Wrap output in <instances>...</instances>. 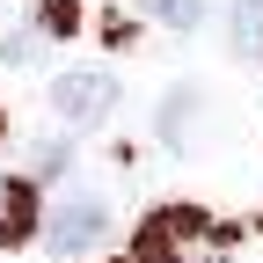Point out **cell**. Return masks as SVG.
I'll return each mask as SVG.
<instances>
[{
	"label": "cell",
	"instance_id": "6da1fadb",
	"mask_svg": "<svg viewBox=\"0 0 263 263\" xmlns=\"http://www.w3.org/2000/svg\"><path fill=\"white\" fill-rule=\"evenodd\" d=\"M132 256L139 263H234V227H219L197 205H161L139 219Z\"/></svg>",
	"mask_w": 263,
	"mask_h": 263
},
{
	"label": "cell",
	"instance_id": "7a4b0ae2",
	"mask_svg": "<svg viewBox=\"0 0 263 263\" xmlns=\"http://www.w3.org/2000/svg\"><path fill=\"white\" fill-rule=\"evenodd\" d=\"M37 234H44V249H51V256H88L95 241L110 234V205H103L95 190L51 197V212H44V227H37Z\"/></svg>",
	"mask_w": 263,
	"mask_h": 263
},
{
	"label": "cell",
	"instance_id": "3957f363",
	"mask_svg": "<svg viewBox=\"0 0 263 263\" xmlns=\"http://www.w3.org/2000/svg\"><path fill=\"white\" fill-rule=\"evenodd\" d=\"M51 110L66 124H103L117 110V81L103 73V66H81V73H59L51 81Z\"/></svg>",
	"mask_w": 263,
	"mask_h": 263
},
{
	"label": "cell",
	"instance_id": "277c9868",
	"mask_svg": "<svg viewBox=\"0 0 263 263\" xmlns=\"http://www.w3.org/2000/svg\"><path fill=\"white\" fill-rule=\"evenodd\" d=\"M37 227H44L37 176H0V249H22Z\"/></svg>",
	"mask_w": 263,
	"mask_h": 263
},
{
	"label": "cell",
	"instance_id": "5b68a950",
	"mask_svg": "<svg viewBox=\"0 0 263 263\" xmlns=\"http://www.w3.org/2000/svg\"><path fill=\"white\" fill-rule=\"evenodd\" d=\"M197 117H205V95H197V88H168V95H161V117H154V132H161L168 146H183L190 132H197Z\"/></svg>",
	"mask_w": 263,
	"mask_h": 263
},
{
	"label": "cell",
	"instance_id": "8992f818",
	"mask_svg": "<svg viewBox=\"0 0 263 263\" xmlns=\"http://www.w3.org/2000/svg\"><path fill=\"white\" fill-rule=\"evenodd\" d=\"M139 15H154V22H168V29H197L205 22V0H132Z\"/></svg>",
	"mask_w": 263,
	"mask_h": 263
},
{
	"label": "cell",
	"instance_id": "52a82bcc",
	"mask_svg": "<svg viewBox=\"0 0 263 263\" xmlns=\"http://www.w3.org/2000/svg\"><path fill=\"white\" fill-rule=\"evenodd\" d=\"M81 29V0H37V37H73Z\"/></svg>",
	"mask_w": 263,
	"mask_h": 263
},
{
	"label": "cell",
	"instance_id": "ba28073f",
	"mask_svg": "<svg viewBox=\"0 0 263 263\" xmlns=\"http://www.w3.org/2000/svg\"><path fill=\"white\" fill-rule=\"evenodd\" d=\"M234 51H263V0H234Z\"/></svg>",
	"mask_w": 263,
	"mask_h": 263
},
{
	"label": "cell",
	"instance_id": "9c48e42d",
	"mask_svg": "<svg viewBox=\"0 0 263 263\" xmlns=\"http://www.w3.org/2000/svg\"><path fill=\"white\" fill-rule=\"evenodd\" d=\"M66 161H73V146H66V139H59V146H44V154H37V168L51 176V168H66Z\"/></svg>",
	"mask_w": 263,
	"mask_h": 263
}]
</instances>
